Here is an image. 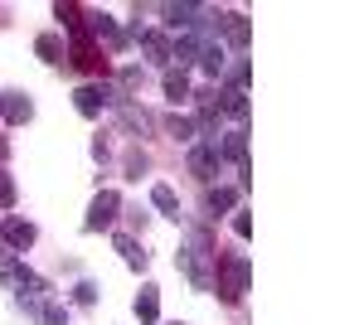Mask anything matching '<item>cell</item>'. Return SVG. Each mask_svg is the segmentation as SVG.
<instances>
[{"label": "cell", "mask_w": 364, "mask_h": 325, "mask_svg": "<svg viewBox=\"0 0 364 325\" xmlns=\"http://www.w3.org/2000/svg\"><path fill=\"white\" fill-rule=\"evenodd\" d=\"M248 282H252V262L243 257V252H228V257H219V272H214L209 287H219V301L238 306L243 292H248Z\"/></svg>", "instance_id": "obj_1"}, {"label": "cell", "mask_w": 364, "mask_h": 325, "mask_svg": "<svg viewBox=\"0 0 364 325\" xmlns=\"http://www.w3.org/2000/svg\"><path fill=\"white\" fill-rule=\"evenodd\" d=\"M180 267H185V277L195 282L199 292H209V282H214V272H209V262H214V247H209V233H195L190 238V247L175 257Z\"/></svg>", "instance_id": "obj_2"}, {"label": "cell", "mask_w": 364, "mask_h": 325, "mask_svg": "<svg viewBox=\"0 0 364 325\" xmlns=\"http://www.w3.org/2000/svg\"><path fill=\"white\" fill-rule=\"evenodd\" d=\"M117 209H122V194H117V190H102L97 199H92V204H87L83 228H87V233H102V228H112Z\"/></svg>", "instance_id": "obj_3"}, {"label": "cell", "mask_w": 364, "mask_h": 325, "mask_svg": "<svg viewBox=\"0 0 364 325\" xmlns=\"http://www.w3.org/2000/svg\"><path fill=\"white\" fill-rule=\"evenodd\" d=\"M73 107L83 112V117H102V112L112 107V87H107V82H83V87L73 92Z\"/></svg>", "instance_id": "obj_4"}, {"label": "cell", "mask_w": 364, "mask_h": 325, "mask_svg": "<svg viewBox=\"0 0 364 325\" xmlns=\"http://www.w3.org/2000/svg\"><path fill=\"white\" fill-rule=\"evenodd\" d=\"M219 165H224V156H219V136H204L195 151H190V170H195L199 180H214Z\"/></svg>", "instance_id": "obj_5"}, {"label": "cell", "mask_w": 364, "mask_h": 325, "mask_svg": "<svg viewBox=\"0 0 364 325\" xmlns=\"http://www.w3.org/2000/svg\"><path fill=\"white\" fill-rule=\"evenodd\" d=\"M161 15H166V25H170V29H180V34H199V29L209 25L199 5H166Z\"/></svg>", "instance_id": "obj_6"}, {"label": "cell", "mask_w": 364, "mask_h": 325, "mask_svg": "<svg viewBox=\"0 0 364 325\" xmlns=\"http://www.w3.org/2000/svg\"><path fill=\"white\" fill-rule=\"evenodd\" d=\"M0 282H5V287H20L25 297L49 292V287H44V277H39V272H29V267H5V272H0Z\"/></svg>", "instance_id": "obj_7"}, {"label": "cell", "mask_w": 364, "mask_h": 325, "mask_svg": "<svg viewBox=\"0 0 364 325\" xmlns=\"http://www.w3.org/2000/svg\"><path fill=\"white\" fill-rule=\"evenodd\" d=\"M0 117H5L10 127H25L29 117H34V102H29L25 92H5V97H0Z\"/></svg>", "instance_id": "obj_8"}, {"label": "cell", "mask_w": 364, "mask_h": 325, "mask_svg": "<svg viewBox=\"0 0 364 325\" xmlns=\"http://www.w3.org/2000/svg\"><path fill=\"white\" fill-rule=\"evenodd\" d=\"M0 238H5L10 247H29L34 238H39V228H34L29 218H5V223H0Z\"/></svg>", "instance_id": "obj_9"}, {"label": "cell", "mask_w": 364, "mask_h": 325, "mask_svg": "<svg viewBox=\"0 0 364 325\" xmlns=\"http://www.w3.org/2000/svg\"><path fill=\"white\" fill-rule=\"evenodd\" d=\"M219 29H224V39L233 44V49H248V39H252L248 15H238V10H233V15H224V20H219Z\"/></svg>", "instance_id": "obj_10"}, {"label": "cell", "mask_w": 364, "mask_h": 325, "mask_svg": "<svg viewBox=\"0 0 364 325\" xmlns=\"http://www.w3.org/2000/svg\"><path fill=\"white\" fill-rule=\"evenodd\" d=\"M117 252H122V262L132 272H146V252H141V243L132 238V233H117Z\"/></svg>", "instance_id": "obj_11"}, {"label": "cell", "mask_w": 364, "mask_h": 325, "mask_svg": "<svg viewBox=\"0 0 364 325\" xmlns=\"http://www.w3.org/2000/svg\"><path fill=\"white\" fill-rule=\"evenodd\" d=\"M136 316H141V325H151L156 316H161V287H141V297H136Z\"/></svg>", "instance_id": "obj_12"}, {"label": "cell", "mask_w": 364, "mask_h": 325, "mask_svg": "<svg viewBox=\"0 0 364 325\" xmlns=\"http://www.w3.org/2000/svg\"><path fill=\"white\" fill-rule=\"evenodd\" d=\"M73 63H78V68H102V58H97V44H92L87 34H73Z\"/></svg>", "instance_id": "obj_13"}, {"label": "cell", "mask_w": 364, "mask_h": 325, "mask_svg": "<svg viewBox=\"0 0 364 325\" xmlns=\"http://www.w3.org/2000/svg\"><path fill=\"white\" fill-rule=\"evenodd\" d=\"M199 63H204V73H214V78H219V73H224V44H219V39H209V44H199Z\"/></svg>", "instance_id": "obj_14"}, {"label": "cell", "mask_w": 364, "mask_h": 325, "mask_svg": "<svg viewBox=\"0 0 364 325\" xmlns=\"http://www.w3.org/2000/svg\"><path fill=\"white\" fill-rule=\"evenodd\" d=\"M141 49L156 58V63H170V39L161 34V29H146V34H141Z\"/></svg>", "instance_id": "obj_15"}, {"label": "cell", "mask_w": 364, "mask_h": 325, "mask_svg": "<svg viewBox=\"0 0 364 325\" xmlns=\"http://www.w3.org/2000/svg\"><path fill=\"white\" fill-rule=\"evenodd\" d=\"M233 199H238V194L228 190V185H214V190L204 194V209H209V214L219 218V214H228V209H233Z\"/></svg>", "instance_id": "obj_16"}, {"label": "cell", "mask_w": 364, "mask_h": 325, "mask_svg": "<svg viewBox=\"0 0 364 325\" xmlns=\"http://www.w3.org/2000/svg\"><path fill=\"white\" fill-rule=\"evenodd\" d=\"M151 204H156V209H161V214L180 218V194L170 190V185H151Z\"/></svg>", "instance_id": "obj_17"}, {"label": "cell", "mask_w": 364, "mask_h": 325, "mask_svg": "<svg viewBox=\"0 0 364 325\" xmlns=\"http://www.w3.org/2000/svg\"><path fill=\"white\" fill-rule=\"evenodd\" d=\"M219 112H228L233 122H248V92H219Z\"/></svg>", "instance_id": "obj_18"}, {"label": "cell", "mask_w": 364, "mask_h": 325, "mask_svg": "<svg viewBox=\"0 0 364 325\" xmlns=\"http://www.w3.org/2000/svg\"><path fill=\"white\" fill-rule=\"evenodd\" d=\"M34 54L44 58V63H63V39L58 34H39L34 39Z\"/></svg>", "instance_id": "obj_19"}, {"label": "cell", "mask_w": 364, "mask_h": 325, "mask_svg": "<svg viewBox=\"0 0 364 325\" xmlns=\"http://www.w3.org/2000/svg\"><path fill=\"white\" fill-rule=\"evenodd\" d=\"M166 97H170V102H185V97H190V78H185L180 68H170V73H166Z\"/></svg>", "instance_id": "obj_20"}, {"label": "cell", "mask_w": 364, "mask_h": 325, "mask_svg": "<svg viewBox=\"0 0 364 325\" xmlns=\"http://www.w3.org/2000/svg\"><path fill=\"white\" fill-rule=\"evenodd\" d=\"M54 15L63 20L68 34H83V10H78V5H54Z\"/></svg>", "instance_id": "obj_21"}, {"label": "cell", "mask_w": 364, "mask_h": 325, "mask_svg": "<svg viewBox=\"0 0 364 325\" xmlns=\"http://www.w3.org/2000/svg\"><path fill=\"white\" fill-rule=\"evenodd\" d=\"M166 132L175 136V141H195V122H190V117H166Z\"/></svg>", "instance_id": "obj_22"}, {"label": "cell", "mask_w": 364, "mask_h": 325, "mask_svg": "<svg viewBox=\"0 0 364 325\" xmlns=\"http://www.w3.org/2000/svg\"><path fill=\"white\" fill-rule=\"evenodd\" d=\"M39 321H44V325H68V311H63V306H44V301H39Z\"/></svg>", "instance_id": "obj_23"}, {"label": "cell", "mask_w": 364, "mask_h": 325, "mask_svg": "<svg viewBox=\"0 0 364 325\" xmlns=\"http://www.w3.org/2000/svg\"><path fill=\"white\" fill-rule=\"evenodd\" d=\"M146 151H127V175H132V180H141V175H146Z\"/></svg>", "instance_id": "obj_24"}, {"label": "cell", "mask_w": 364, "mask_h": 325, "mask_svg": "<svg viewBox=\"0 0 364 325\" xmlns=\"http://www.w3.org/2000/svg\"><path fill=\"white\" fill-rule=\"evenodd\" d=\"M127 127H132V132H151V117L141 107H127Z\"/></svg>", "instance_id": "obj_25"}, {"label": "cell", "mask_w": 364, "mask_h": 325, "mask_svg": "<svg viewBox=\"0 0 364 325\" xmlns=\"http://www.w3.org/2000/svg\"><path fill=\"white\" fill-rule=\"evenodd\" d=\"M73 301H78V306H92V301H97V287H92V282H78V287H73Z\"/></svg>", "instance_id": "obj_26"}, {"label": "cell", "mask_w": 364, "mask_h": 325, "mask_svg": "<svg viewBox=\"0 0 364 325\" xmlns=\"http://www.w3.org/2000/svg\"><path fill=\"white\" fill-rule=\"evenodd\" d=\"M10 204H15V180L0 170V209H10Z\"/></svg>", "instance_id": "obj_27"}, {"label": "cell", "mask_w": 364, "mask_h": 325, "mask_svg": "<svg viewBox=\"0 0 364 325\" xmlns=\"http://www.w3.org/2000/svg\"><path fill=\"white\" fill-rule=\"evenodd\" d=\"M233 233H238V238H252V218H248V209H238V214H233Z\"/></svg>", "instance_id": "obj_28"}, {"label": "cell", "mask_w": 364, "mask_h": 325, "mask_svg": "<svg viewBox=\"0 0 364 325\" xmlns=\"http://www.w3.org/2000/svg\"><path fill=\"white\" fill-rule=\"evenodd\" d=\"M122 87L136 92V87H141V68H127V73H122Z\"/></svg>", "instance_id": "obj_29"}, {"label": "cell", "mask_w": 364, "mask_h": 325, "mask_svg": "<svg viewBox=\"0 0 364 325\" xmlns=\"http://www.w3.org/2000/svg\"><path fill=\"white\" fill-rule=\"evenodd\" d=\"M5 156H10V146H5V141H0V161H5Z\"/></svg>", "instance_id": "obj_30"}]
</instances>
